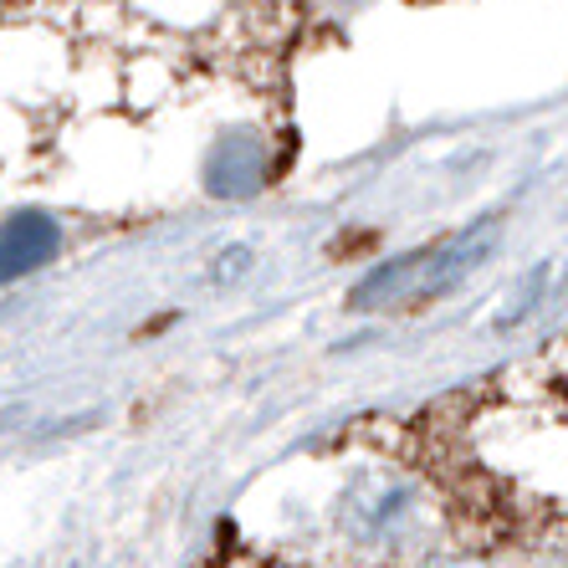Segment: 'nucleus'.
<instances>
[{
    "label": "nucleus",
    "instance_id": "nucleus-1",
    "mask_svg": "<svg viewBox=\"0 0 568 568\" xmlns=\"http://www.w3.org/2000/svg\"><path fill=\"white\" fill-rule=\"evenodd\" d=\"M491 246H497L491 221L466 225L462 236L440 241V246H420V252H405V256H395V262L374 266L369 277L348 292V307H354V313L389 307V303L420 307V303H430V297H440V292L456 287L481 256H491Z\"/></svg>",
    "mask_w": 568,
    "mask_h": 568
},
{
    "label": "nucleus",
    "instance_id": "nucleus-3",
    "mask_svg": "<svg viewBox=\"0 0 568 568\" xmlns=\"http://www.w3.org/2000/svg\"><path fill=\"white\" fill-rule=\"evenodd\" d=\"M57 252H62V231H57V221L47 211H16L6 221V252H0L6 282L41 272L47 262H57Z\"/></svg>",
    "mask_w": 568,
    "mask_h": 568
},
{
    "label": "nucleus",
    "instance_id": "nucleus-2",
    "mask_svg": "<svg viewBox=\"0 0 568 568\" xmlns=\"http://www.w3.org/2000/svg\"><path fill=\"white\" fill-rule=\"evenodd\" d=\"M266 174H272V149H266V139L252 129L225 133L221 144L211 149V159H205V185H211V195H256V190L266 185Z\"/></svg>",
    "mask_w": 568,
    "mask_h": 568
},
{
    "label": "nucleus",
    "instance_id": "nucleus-4",
    "mask_svg": "<svg viewBox=\"0 0 568 568\" xmlns=\"http://www.w3.org/2000/svg\"><path fill=\"white\" fill-rule=\"evenodd\" d=\"M542 287H548V266H538V272H528V287L517 292L513 303H507V313H503V328H513V323H523V317L532 313V303L542 297Z\"/></svg>",
    "mask_w": 568,
    "mask_h": 568
},
{
    "label": "nucleus",
    "instance_id": "nucleus-5",
    "mask_svg": "<svg viewBox=\"0 0 568 568\" xmlns=\"http://www.w3.org/2000/svg\"><path fill=\"white\" fill-rule=\"evenodd\" d=\"M436 568H466V564H436Z\"/></svg>",
    "mask_w": 568,
    "mask_h": 568
}]
</instances>
